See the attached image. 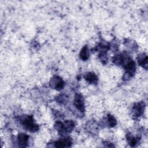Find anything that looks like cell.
I'll list each match as a JSON object with an SVG mask.
<instances>
[{"instance_id":"cell-1","label":"cell","mask_w":148,"mask_h":148,"mask_svg":"<svg viewBox=\"0 0 148 148\" xmlns=\"http://www.w3.org/2000/svg\"><path fill=\"white\" fill-rule=\"evenodd\" d=\"M22 124L27 130L32 132H36L39 128L38 125L34 122L32 117L31 116L25 117L22 121Z\"/></svg>"},{"instance_id":"cell-2","label":"cell","mask_w":148,"mask_h":148,"mask_svg":"<svg viewBox=\"0 0 148 148\" xmlns=\"http://www.w3.org/2000/svg\"><path fill=\"white\" fill-rule=\"evenodd\" d=\"M50 85L52 88L57 90H60L63 88L64 86V82L61 77L58 76H55L51 79L50 82Z\"/></svg>"},{"instance_id":"cell-3","label":"cell","mask_w":148,"mask_h":148,"mask_svg":"<svg viewBox=\"0 0 148 148\" xmlns=\"http://www.w3.org/2000/svg\"><path fill=\"white\" fill-rule=\"evenodd\" d=\"M73 104L75 106L79 111L83 112L84 111V99L83 97L80 94H76L75 97Z\"/></svg>"},{"instance_id":"cell-4","label":"cell","mask_w":148,"mask_h":148,"mask_svg":"<svg viewBox=\"0 0 148 148\" xmlns=\"http://www.w3.org/2000/svg\"><path fill=\"white\" fill-rule=\"evenodd\" d=\"M124 68L126 71V74L129 77H131L134 75L136 67H135V64L133 61L129 60L128 62H127Z\"/></svg>"},{"instance_id":"cell-5","label":"cell","mask_w":148,"mask_h":148,"mask_svg":"<svg viewBox=\"0 0 148 148\" xmlns=\"http://www.w3.org/2000/svg\"><path fill=\"white\" fill-rule=\"evenodd\" d=\"M72 145L71 139L69 138H65L61 139L54 143V146L57 147H68Z\"/></svg>"},{"instance_id":"cell-6","label":"cell","mask_w":148,"mask_h":148,"mask_svg":"<svg viewBox=\"0 0 148 148\" xmlns=\"http://www.w3.org/2000/svg\"><path fill=\"white\" fill-rule=\"evenodd\" d=\"M145 104L143 102H139L135 103L134 105L132 111L134 112V114L137 117L140 116L144 110Z\"/></svg>"},{"instance_id":"cell-7","label":"cell","mask_w":148,"mask_h":148,"mask_svg":"<svg viewBox=\"0 0 148 148\" xmlns=\"http://www.w3.org/2000/svg\"><path fill=\"white\" fill-rule=\"evenodd\" d=\"M29 136L25 134H19L18 135V144L19 146L25 147L27 146L28 143Z\"/></svg>"},{"instance_id":"cell-8","label":"cell","mask_w":148,"mask_h":148,"mask_svg":"<svg viewBox=\"0 0 148 148\" xmlns=\"http://www.w3.org/2000/svg\"><path fill=\"white\" fill-rule=\"evenodd\" d=\"M85 79L87 80V82H89L90 83H96L98 80L97 76H96L95 74L92 72L88 73L84 77Z\"/></svg>"},{"instance_id":"cell-9","label":"cell","mask_w":148,"mask_h":148,"mask_svg":"<svg viewBox=\"0 0 148 148\" xmlns=\"http://www.w3.org/2000/svg\"><path fill=\"white\" fill-rule=\"evenodd\" d=\"M74 127H75V124L71 120L65 121L63 123V127H64V131H65V133L66 132L71 131L73 128Z\"/></svg>"},{"instance_id":"cell-10","label":"cell","mask_w":148,"mask_h":148,"mask_svg":"<svg viewBox=\"0 0 148 148\" xmlns=\"http://www.w3.org/2000/svg\"><path fill=\"white\" fill-rule=\"evenodd\" d=\"M80 57L82 60H87L89 57V51L87 46H84L82 48L80 53Z\"/></svg>"},{"instance_id":"cell-11","label":"cell","mask_w":148,"mask_h":148,"mask_svg":"<svg viewBox=\"0 0 148 148\" xmlns=\"http://www.w3.org/2000/svg\"><path fill=\"white\" fill-rule=\"evenodd\" d=\"M147 57L146 55L141 54L138 56V63L140 64V65L145 68V66H147Z\"/></svg>"},{"instance_id":"cell-12","label":"cell","mask_w":148,"mask_h":148,"mask_svg":"<svg viewBox=\"0 0 148 148\" xmlns=\"http://www.w3.org/2000/svg\"><path fill=\"white\" fill-rule=\"evenodd\" d=\"M108 124L110 127H114L116 124V120L114 117L112 115H108Z\"/></svg>"},{"instance_id":"cell-13","label":"cell","mask_w":148,"mask_h":148,"mask_svg":"<svg viewBox=\"0 0 148 148\" xmlns=\"http://www.w3.org/2000/svg\"><path fill=\"white\" fill-rule=\"evenodd\" d=\"M128 140H129V141H128L129 144H130L131 146H132V147L135 146L136 145L137 143H138V140H137V139H136V138H134V137H130L129 139H128Z\"/></svg>"}]
</instances>
